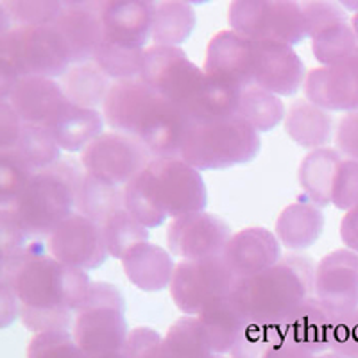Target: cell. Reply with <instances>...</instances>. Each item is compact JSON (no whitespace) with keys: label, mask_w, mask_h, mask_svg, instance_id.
Masks as SVG:
<instances>
[{"label":"cell","mask_w":358,"mask_h":358,"mask_svg":"<svg viewBox=\"0 0 358 358\" xmlns=\"http://www.w3.org/2000/svg\"><path fill=\"white\" fill-rule=\"evenodd\" d=\"M224 262L238 280L257 276L281 260V244L267 228H245L235 233L222 252Z\"/></svg>","instance_id":"d6986e66"},{"label":"cell","mask_w":358,"mask_h":358,"mask_svg":"<svg viewBox=\"0 0 358 358\" xmlns=\"http://www.w3.org/2000/svg\"><path fill=\"white\" fill-rule=\"evenodd\" d=\"M328 353L342 358H358V310L334 321Z\"/></svg>","instance_id":"bcb514c9"},{"label":"cell","mask_w":358,"mask_h":358,"mask_svg":"<svg viewBox=\"0 0 358 358\" xmlns=\"http://www.w3.org/2000/svg\"><path fill=\"white\" fill-rule=\"evenodd\" d=\"M162 358H224L213 353L201 331L199 319L185 315L169 328L163 337Z\"/></svg>","instance_id":"e575fe53"},{"label":"cell","mask_w":358,"mask_h":358,"mask_svg":"<svg viewBox=\"0 0 358 358\" xmlns=\"http://www.w3.org/2000/svg\"><path fill=\"white\" fill-rule=\"evenodd\" d=\"M176 265L171 252L151 242L136 245L122 258L126 276L143 292H159L171 287Z\"/></svg>","instance_id":"484cf974"},{"label":"cell","mask_w":358,"mask_h":358,"mask_svg":"<svg viewBox=\"0 0 358 358\" xmlns=\"http://www.w3.org/2000/svg\"><path fill=\"white\" fill-rule=\"evenodd\" d=\"M283 338L280 326L251 324L231 350V358H267Z\"/></svg>","instance_id":"ee69618b"},{"label":"cell","mask_w":358,"mask_h":358,"mask_svg":"<svg viewBox=\"0 0 358 358\" xmlns=\"http://www.w3.org/2000/svg\"><path fill=\"white\" fill-rule=\"evenodd\" d=\"M59 85L70 104L86 110L102 106L111 88L110 78L94 62L70 66Z\"/></svg>","instance_id":"4dcf8cb0"},{"label":"cell","mask_w":358,"mask_h":358,"mask_svg":"<svg viewBox=\"0 0 358 358\" xmlns=\"http://www.w3.org/2000/svg\"><path fill=\"white\" fill-rule=\"evenodd\" d=\"M238 115L245 122L251 124L258 133H267L285 120L287 110L278 95L271 94L257 85H251L242 92Z\"/></svg>","instance_id":"d590c367"},{"label":"cell","mask_w":358,"mask_h":358,"mask_svg":"<svg viewBox=\"0 0 358 358\" xmlns=\"http://www.w3.org/2000/svg\"><path fill=\"white\" fill-rule=\"evenodd\" d=\"M303 13L306 20V34L310 38L338 22H350L346 9L337 2H305Z\"/></svg>","instance_id":"7dc6e473"},{"label":"cell","mask_w":358,"mask_h":358,"mask_svg":"<svg viewBox=\"0 0 358 358\" xmlns=\"http://www.w3.org/2000/svg\"><path fill=\"white\" fill-rule=\"evenodd\" d=\"M335 147L342 158L358 162V111L346 113L338 120Z\"/></svg>","instance_id":"f907efd6"},{"label":"cell","mask_w":358,"mask_h":358,"mask_svg":"<svg viewBox=\"0 0 358 358\" xmlns=\"http://www.w3.org/2000/svg\"><path fill=\"white\" fill-rule=\"evenodd\" d=\"M342 156L337 149L322 147L310 151L299 167V185L315 206L324 208L331 204V190Z\"/></svg>","instance_id":"f546056e"},{"label":"cell","mask_w":358,"mask_h":358,"mask_svg":"<svg viewBox=\"0 0 358 358\" xmlns=\"http://www.w3.org/2000/svg\"><path fill=\"white\" fill-rule=\"evenodd\" d=\"M267 358H315V355L310 353L305 348L292 344V342L281 338V342L271 351Z\"/></svg>","instance_id":"9f6ffc18"},{"label":"cell","mask_w":358,"mask_h":358,"mask_svg":"<svg viewBox=\"0 0 358 358\" xmlns=\"http://www.w3.org/2000/svg\"><path fill=\"white\" fill-rule=\"evenodd\" d=\"M34 174L13 149L0 151V206L17 203Z\"/></svg>","instance_id":"b9f144b4"},{"label":"cell","mask_w":358,"mask_h":358,"mask_svg":"<svg viewBox=\"0 0 358 358\" xmlns=\"http://www.w3.org/2000/svg\"><path fill=\"white\" fill-rule=\"evenodd\" d=\"M102 233L110 257L118 260H122L131 249L149 241V231L145 226L134 219L126 208L108 217L106 222L102 224Z\"/></svg>","instance_id":"f35d334b"},{"label":"cell","mask_w":358,"mask_h":358,"mask_svg":"<svg viewBox=\"0 0 358 358\" xmlns=\"http://www.w3.org/2000/svg\"><path fill=\"white\" fill-rule=\"evenodd\" d=\"M324 229V215L319 206L308 197L297 199L296 203L283 208L276 220L278 241L289 251H305L319 241Z\"/></svg>","instance_id":"83f0119b"},{"label":"cell","mask_w":358,"mask_h":358,"mask_svg":"<svg viewBox=\"0 0 358 358\" xmlns=\"http://www.w3.org/2000/svg\"><path fill=\"white\" fill-rule=\"evenodd\" d=\"M305 95L326 111H358V54L328 66L310 70L305 79Z\"/></svg>","instance_id":"2e32d148"},{"label":"cell","mask_w":358,"mask_h":358,"mask_svg":"<svg viewBox=\"0 0 358 358\" xmlns=\"http://www.w3.org/2000/svg\"><path fill=\"white\" fill-rule=\"evenodd\" d=\"M334 319L315 296L308 297L280 326L283 338L305 348L315 357L328 353Z\"/></svg>","instance_id":"cb8c5ba5"},{"label":"cell","mask_w":358,"mask_h":358,"mask_svg":"<svg viewBox=\"0 0 358 358\" xmlns=\"http://www.w3.org/2000/svg\"><path fill=\"white\" fill-rule=\"evenodd\" d=\"M285 131L303 149H322L331 140L334 118L330 111L315 106L306 99L296 101L285 117Z\"/></svg>","instance_id":"f1b7e54d"},{"label":"cell","mask_w":358,"mask_h":358,"mask_svg":"<svg viewBox=\"0 0 358 358\" xmlns=\"http://www.w3.org/2000/svg\"><path fill=\"white\" fill-rule=\"evenodd\" d=\"M210 78L248 88L252 83V41L235 31H220L210 40L203 66Z\"/></svg>","instance_id":"ffe728a7"},{"label":"cell","mask_w":358,"mask_h":358,"mask_svg":"<svg viewBox=\"0 0 358 358\" xmlns=\"http://www.w3.org/2000/svg\"><path fill=\"white\" fill-rule=\"evenodd\" d=\"M351 27H353L355 34H357V38H358V13H355V17L351 18Z\"/></svg>","instance_id":"6f0895ef"},{"label":"cell","mask_w":358,"mask_h":358,"mask_svg":"<svg viewBox=\"0 0 358 358\" xmlns=\"http://www.w3.org/2000/svg\"><path fill=\"white\" fill-rule=\"evenodd\" d=\"M143 57H145L143 49L104 40L99 45L97 52L94 56V63L106 73L108 78L118 83L140 79L143 69Z\"/></svg>","instance_id":"8d00e7d4"},{"label":"cell","mask_w":358,"mask_h":358,"mask_svg":"<svg viewBox=\"0 0 358 358\" xmlns=\"http://www.w3.org/2000/svg\"><path fill=\"white\" fill-rule=\"evenodd\" d=\"M305 63L278 41H252V83L278 97H292L305 85Z\"/></svg>","instance_id":"9a60e30c"},{"label":"cell","mask_w":358,"mask_h":358,"mask_svg":"<svg viewBox=\"0 0 358 358\" xmlns=\"http://www.w3.org/2000/svg\"><path fill=\"white\" fill-rule=\"evenodd\" d=\"M0 315H2V328H8L20 317L22 305L18 294L8 278H0Z\"/></svg>","instance_id":"f5cc1de1"},{"label":"cell","mask_w":358,"mask_h":358,"mask_svg":"<svg viewBox=\"0 0 358 358\" xmlns=\"http://www.w3.org/2000/svg\"><path fill=\"white\" fill-rule=\"evenodd\" d=\"M38 238L29 235L9 208H0V251L2 258L22 251Z\"/></svg>","instance_id":"c3c4849f"},{"label":"cell","mask_w":358,"mask_h":358,"mask_svg":"<svg viewBox=\"0 0 358 358\" xmlns=\"http://www.w3.org/2000/svg\"><path fill=\"white\" fill-rule=\"evenodd\" d=\"M315 297L334 321L358 310V252L337 249L315 271Z\"/></svg>","instance_id":"4fadbf2b"},{"label":"cell","mask_w":358,"mask_h":358,"mask_svg":"<svg viewBox=\"0 0 358 358\" xmlns=\"http://www.w3.org/2000/svg\"><path fill=\"white\" fill-rule=\"evenodd\" d=\"M197 319L208 346L217 355L231 353L236 342L241 341L248 326L251 324L233 296L210 303L197 315Z\"/></svg>","instance_id":"d4e9b609"},{"label":"cell","mask_w":358,"mask_h":358,"mask_svg":"<svg viewBox=\"0 0 358 358\" xmlns=\"http://www.w3.org/2000/svg\"><path fill=\"white\" fill-rule=\"evenodd\" d=\"M163 337L152 328H134L127 335L122 353L126 358H162Z\"/></svg>","instance_id":"681fc988"},{"label":"cell","mask_w":358,"mask_h":358,"mask_svg":"<svg viewBox=\"0 0 358 358\" xmlns=\"http://www.w3.org/2000/svg\"><path fill=\"white\" fill-rule=\"evenodd\" d=\"M196 27V11L187 2L167 0L156 4L152 40L155 45L179 47L190 38Z\"/></svg>","instance_id":"836d02e7"},{"label":"cell","mask_w":358,"mask_h":358,"mask_svg":"<svg viewBox=\"0 0 358 358\" xmlns=\"http://www.w3.org/2000/svg\"><path fill=\"white\" fill-rule=\"evenodd\" d=\"M244 88L231 85L222 79L210 78L204 73V81L201 83L197 94L187 106V113L192 120L203 118H224L238 115L241 97Z\"/></svg>","instance_id":"1f68e13d"},{"label":"cell","mask_w":358,"mask_h":358,"mask_svg":"<svg viewBox=\"0 0 358 358\" xmlns=\"http://www.w3.org/2000/svg\"><path fill=\"white\" fill-rule=\"evenodd\" d=\"M341 238L346 249L358 252V204L348 210L341 220Z\"/></svg>","instance_id":"db71d44e"},{"label":"cell","mask_w":358,"mask_h":358,"mask_svg":"<svg viewBox=\"0 0 358 358\" xmlns=\"http://www.w3.org/2000/svg\"><path fill=\"white\" fill-rule=\"evenodd\" d=\"M260 133L241 115L192 120L179 158L197 171L245 165L260 152Z\"/></svg>","instance_id":"5b68a950"},{"label":"cell","mask_w":358,"mask_h":358,"mask_svg":"<svg viewBox=\"0 0 358 358\" xmlns=\"http://www.w3.org/2000/svg\"><path fill=\"white\" fill-rule=\"evenodd\" d=\"M315 358H342V357H338V355H334V353H324V355H319V357Z\"/></svg>","instance_id":"91938a15"},{"label":"cell","mask_w":358,"mask_h":358,"mask_svg":"<svg viewBox=\"0 0 358 358\" xmlns=\"http://www.w3.org/2000/svg\"><path fill=\"white\" fill-rule=\"evenodd\" d=\"M231 236V228L220 217L197 212L172 219L167 228V245L172 257L201 260L220 257Z\"/></svg>","instance_id":"5bb4252c"},{"label":"cell","mask_w":358,"mask_h":358,"mask_svg":"<svg viewBox=\"0 0 358 358\" xmlns=\"http://www.w3.org/2000/svg\"><path fill=\"white\" fill-rule=\"evenodd\" d=\"M315 264L305 255H287L276 265L238 280L233 299L249 322L281 326L297 306L315 296Z\"/></svg>","instance_id":"3957f363"},{"label":"cell","mask_w":358,"mask_h":358,"mask_svg":"<svg viewBox=\"0 0 358 358\" xmlns=\"http://www.w3.org/2000/svg\"><path fill=\"white\" fill-rule=\"evenodd\" d=\"M43 241L2 258L0 278H8L20 299V319L34 334L69 330L88 294V273L45 257Z\"/></svg>","instance_id":"6da1fadb"},{"label":"cell","mask_w":358,"mask_h":358,"mask_svg":"<svg viewBox=\"0 0 358 358\" xmlns=\"http://www.w3.org/2000/svg\"><path fill=\"white\" fill-rule=\"evenodd\" d=\"M99 358H126V355L122 351H118V353H110V355H104V357H99Z\"/></svg>","instance_id":"680465c9"},{"label":"cell","mask_w":358,"mask_h":358,"mask_svg":"<svg viewBox=\"0 0 358 358\" xmlns=\"http://www.w3.org/2000/svg\"><path fill=\"white\" fill-rule=\"evenodd\" d=\"M357 54H358V49H357Z\"/></svg>","instance_id":"94428289"},{"label":"cell","mask_w":358,"mask_h":358,"mask_svg":"<svg viewBox=\"0 0 358 358\" xmlns=\"http://www.w3.org/2000/svg\"><path fill=\"white\" fill-rule=\"evenodd\" d=\"M104 122L106 120L97 110H86L69 102L50 118L45 127L50 131L62 151L83 152L104 133Z\"/></svg>","instance_id":"4316f807"},{"label":"cell","mask_w":358,"mask_h":358,"mask_svg":"<svg viewBox=\"0 0 358 358\" xmlns=\"http://www.w3.org/2000/svg\"><path fill=\"white\" fill-rule=\"evenodd\" d=\"M331 204L338 210H351L358 204V162L342 159L331 190Z\"/></svg>","instance_id":"f6af8a7d"},{"label":"cell","mask_w":358,"mask_h":358,"mask_svg":"<svg viewBox=\"0 0 358 358\" xmlns=\"http://www.w3.org/2000/svg\"><path fill=\"white\" fill-rule=\"evenodd\" d=\"M83 176V165L62 158L47 171L36 172L13 206L0 208L13 210L22 228L33 238H49L54 229L73 215L76 190Z\"/></svg>","instance_id":"277c9868"},{"label":"cell","mask_w":358,"mask_h":358,"mask_svg":"<svg viewBox=\"0 0 358 358\" xmlns=\"http://www.w3.org/2000/svg\"><path fill=\"white\" fill-rule=\"evenodd\" d=\"M156 2L149 0H111L102 6L104 40L143 49L152 38Z\"/></svg>","instance_id":"44dd1931"},{"label":"cell","mask_w":358,"mask_h":358,"mask_svg":"<svg viewBox=\"0 0 358 358\" xmlns=\"http://www.w3.org/2000/svg\"><path fill=\"white\" fill-rule=\"evenodd\" d=\"M206 203L201 171L181 158H152L124 187V208L147 229L159 228L167 219L204 212Z\"/></svg>","instance_id":"7a4b0ae2"},{"label":"cell","mask_w":358,"mask_h":358,"mask_svg":"<svg viewBox=\"0 0 358 358\" xmlns=\"http://www.w3.org/2000/svg\"><path fill=\"white\" fill-rule=\"evenodd\" d=\"M156 97L158 94L140 79L113 83L102 104V117L115 133L136 138L143 117Z\"/></svg>","instance_id":"7402d4cb"},{"label":"cell","mask_w":358,"mask_h":358,"mask_svg":"<svg viewBox=\"0 0 358 358\" xmlns=\"http://www.w3.org/2000/svg\"><path fill=\"white\" fill-rule=\"evenodd\" d=\"M190 124L192 118L183 106L158 95L147 110L136 138L152 158H179Z\"/></svg>","instance_id":"e0dca14e"},{"label":"cell","mask_w":358,"mask_h":358,"mask_svg":"<svg viewBox=\"0 0 358 358\" xmlns=\"http://www.w3.org/2000/svg\"><path fill=\"white\" fill-rule=\"evenodd\" d=\"M27 358H90L69 330L45 331L29 342Z\"/></svg>","instance_id":"7bdbcfd3"},{"label":"cell","mask_w":358,"mask_h":358,"mask_svg":"<svg viewBox=\"0 0 358 358\" xmlns=\"http://www.w3.org/2000/svg\"><path fill=\"white\" fill-rule=\"evenodd\" d=\"M8 102L25 124L47 126L50 118L69 104V99L56 79L22 78Z\"/></svg>","instance_id":"603a6c76"},{"label":"cell","mask_w":358,"mask_h":358,"mask_svg":"<svg viewBox=\"0 0 358 358\" xmlns=\"http://www.w3.org/2000/svg\"><path fill=\"white\" fill-rule=\"evenodd\" d=\"M15 27H52L65 2L56 0H4L0 2Z\"/></svg>","instance_id":"60d3db41"},{"label":"cell","mask_w":358,"mask_h":358,"mask_svg":"<svg viewBox=\"0 0 358 358\" xmlns=\"http://www.w3.org/2000/svg\"><path fill=\"white\" fill-rule=\"evenodd\" d=\"M33 172L47 171L62 159V147L45 126L25 124L17 147L13 149Z\"/></svg>","instance_id":"74e56055"},{"label":"cell","mask_w":358,"mask_h":358,"mask_svg":"<svg viewBox=\"0 0 358 358\" xmlns=\"http://www.w3.org/2000/svg\"><path fill=\"white\" fill-rule=\"evenodd\" d=\"M22 76L8 62L0 59V101H8L15 86L20 83Z\"/></svg>","instance_id":"11a10c76"},{"label":"cell","mask_w":358,"mask_h":358,"mask_svg":"<svg viewBox=\"0 0 358 358\" xmlns=\"http://www.w3.org/2000/svg\"><path fill=\"white\" fill-rule=\"evenodd\" d=\"M124 208V188L102 183L90 174L83 176L76 190V210L94 222L104 224L108 217Z\"/></svg>","instance_id":"d6a6232c"},{"label":"cell","mask_w":358,"mask_h":358,"mask_svg":"<svg viewBox=\"0 0 358 358\" xmlns=\"http://www.w3.org/2000/svg\"><path fill=\"white\" fill-rule=\"evenodd\" d=\"M140 81L159 97L187 106L204 81V70L192 63L179 47L152 45L145 49Z\"/></svg>","instance_id":"8fae6325"},{"label":"cell","mask_w":358,"mask_h":358,"mask_svg":"<svg viewBox=\"0 0 358 358\" xmlns=\"http://www.w3.org/2000/svg\"><path fill=\"white\" fill-rule=\"evenodd\" d=\"M25 122L18 117L8 101H0V151L15 149L22 136Z\"/></svg>","instance_id":"816d5d0a"},{"label":"cell","mask_w":358,"mask_h":358,"mask_svg":"<svg viewBox=\"0 0 358 358\" xmlns=\"http://www.w3.org/2000/svg\"><path fill=\"white\" fill-rule=\"evenodd\" d=\"M0 59L22 78L62 79L72 66L69 50L54 27H13L0 34Z\"/></svg>","instance_id":"52a82bcc"},{"label":"cell","mask_w":358,"mask_h":358,"mask_svg":"<svg viewBox=\"0 0 358 358\" xmlns=\"http://www.w3.org/2000/svg\"><path fill=\"white\" fill-rule=\"evenodd\" d=\"M104 2H65L63 13L52 27L62 36L72 65L94 62L99 45L104 41L102 27Z\"/></svg>","instance_id":"ac0fdd59"},{"label":"cell","mask_w":358,"mask_h":358,"mask_svg":"<svg viewBox=\"0 0 358 358\" xmlns=\"http://www.w3.org/2000/svg\"><path fill=\"white\" fill-rule=\"evenodd\" d=\"M152 162L151 152L138 138L108 131L81 152L86 174L113 187H126Z\"/></svg>","instance_id":"30bf717a"},{"label":"cell","mask_w":358,"mask_h":358,"mask_svg":"<svg viewBox=\"0 0 358 358\" xmlns=\"http://www.w3.org/2000/svg\"><path fill=\"white\" fill-rule=\"evenodd\" d=\"M238 278L224 262L222 255L201 260H181L171 283L174 305L185 315L197 317L210 303L231 296Z\"/></svg>","instance_id":"9c48e42d"},{"label":"cell","mask_w":358,"mask_h":358,"mask_svg":"<svg viewBox=\"0 0 358 358\" xmlns=\"http://www.w3.org/2000/svg\"><path fill=\"white\" fill-rule=\"evenodd\" d=\"M229 25L251 41L294 47L308 38L303 4L290 0H235L229 6Z\"/></svg>","instance_id":"ba28073f"},{"label":"cell","mask_w":358,"mask_h":358,"mask_svg":"<svg viewBox=\"0 0 358 358\" xmlns=\"http://www.w3.org/2000/svg\"><path fill=\"white\" fill-rule=\"evenodd\" d=\"M50 257L70 267L94 271L108 260L101 224L81 213H73L47 238Z\"/></svg>","instance_id":"7c38bea8"},{"label":"cell","mask_w":358,"mask_h":358,"mask_svg":"<svg viewBox=\"0 0 358 358\" xmlns=\"http://www.w3.org/2000/svg\"><path fill=\"white\" fill-rule=\"evenodd\" d=\"M357 49L358 38L351 27V22H338L312 38L313 56L322 66L334 65L353 56Z\"/></svg>","instance_id":"ab89813d"},{"label":"cell","mask_w":358,"mask_h":358,"mask_svg":"<svg viewBox=\"0 0 358 358\" xmlns=\"http://www.w3.org/2000/svg\"><path fill=\"white\" fill-rule=\"evenodd\" d=\"M73 338L90 358L124 350L127 341L126 299L106 281H92L85 301L73 317Z\"/></svg>","instance_id":"8992f818"}]
</instances>
